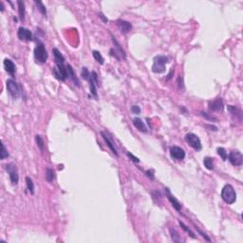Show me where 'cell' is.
I'll use <instances>...</instances> for the list:
<instances>
[{
  "label": "cell",
  "instance_id": "f35d334b",
  "mask_svg": "<svg viewBox=\"0 0 243 243\" xmlns=\"http://www.w3.org/2000/svg\"><path fill=\"white\" fill-rule=\"evenodd\" d=\"M197 230H198V232H199V234H200V235L202 236V237H203V238H205V239H206L207 241H211V239H210V238H209V237H207V235H206V234H204V233H202V232L200 231V230H199V229L198 227H197Z\"/></svg>",
  "mask_w": 243,
  "mask_h": 243
},
{
  "label": "cell",
  "instance_id": "ffe728a7",
  "mask_svg": "<svg viewBox=\"0 0 243 243\" xmlns=\"http://www.w3.org/2000/svg\"><path fill=\"white\" fill-rule=\"evenodd\" d=\"M52 53L54 55L56 64H65V57H64L63 54L59 52L58 48H52Z\"/></svg>",
  "mask_w": 243,
  "mask_h": 243
},
{
  "label": "cell",
  "instance_id": "6da1fadb",
  "mask_svg": "<svg viewBox=\"0 0 243 243\" xmlns=\"http://www.w3.org/2000/svg\"><path fill=\"white\" fill-rule=\"evenodd\" d=\"M33 53H34V59L37 63L44 64L47 62L48 55V52H47V49H46L43 42L37 41V45L34 48Z\"/></svg>",
  "mask_w": 243,
  "mask_h": 243
},
{
  "label": "cell",
  "instance_id": "5b68a950",
  "mask_svg": "<svg viewBox=\"0 0 243 243\" xmlns=\"http://www.w3.org/2000/svg\"><path fill=\"white\" fill-rule=\"evenodd\" d=\"M6 86L8 92L14 99H17L20 96V87L16 81L14 79H8L6 82Z\"/></svg>",
  "mask_w": 243,
  "mask_h": 243
},
{
  "label": "cell",
  "instance_id": "7a4b0ae2",
  "mask_svg": "<svg viewBox=\"0 0 243 243\" xmlns=\"http://www.w3.org/2000/svg\"><path fill=\"white\" fill-rule=\"evenodd\" d=\"M221 198L228 204L235 203L237 200V193L235 188L231 184H226L221 190Z\"/></svg>",
  "mask_w": 243,
  "mask_h": 243
},
{
  "label": "cell",
  "instance_id": "e0dca14e",
  "mask_svg": "<svg viewBox=\"0 0 243 243\" xmlns=\"http://www.w3.org/2000/svg\"><path fill=\"white\" fill-rule=\"evenodd\" d=\"M166 190V193H167V197H168V199H169V201L171 202V204H172V206L177 210V211H178L180 212L181 210H182V205H181V203L178 202L171 194H170V192H169V189H165Z\"/></svg>",
  "mask_w": 243,
  "mask_h": 243
},
{
  "label": "cell",
  "instance_id": "7402d4cb",
  "mask_svg": "<svg viewBox=\"0 0 243 243\" xmlns=\"http://www.w3.org/2000/svg\"><path fill=\"white\" fill-rule=\"evenodd\" d=\"M170 235H171V238L174 242H178V243H181L182 242V237L180 236V234L178 233L177 230L173 229V228H170Z\"/></svg>",
  "mask_w": 243,
  "mask_h": 243
},
{
  "label": "cell",
  "instance_id": "4fadbf2b",
  "mask_svg": "<svg viewBox=\"0 0 243 243\" xmlns=\"http://www.w3.org/2000/svg\"><path fill=\"white\" fill-rule=\"evenodd\" d=\"M3 65H4V69L11 76H14L15 73V70H16V67L15 65V63L12 62L10 59H8L6 58L3 62Z\"/></svg>",
  "mask_w": 243,
  "mask_h": 243
},
{
  "label": "cell",
  "instance_id": "ba28073f",
  "mask_svg": "<svg viewBox=\"0 0 243 243\" xmlns=\"http://www.w3.org/2000/svg\"><path fill=\"white\" fill-rule=\"evenodd\" d=\"M227 159L234 166H241L243 163V156L241 154V152H239V151L230 152V154L228 155Z\"/></svg>",
  "mask_w": 243,
  "mask_h": 243
},
{
  "label": "cell",
  "instance_id": "60d3db41",
  "mask_svg": "<svg viewBox=\"0 0 243 243\" xmlns=\"http://www.w3.org/2000/svg\"><path fill=\"white\" fill-rule=\"evenodd\" d=\"M206 127H209V128H211L210 130L217 131V127H216V126H214V125H206Z\"/></svg>",
  "mask_w": 243,
  "mask_h": 243
},
{
  "label": "cell",
  "instance_id": "7c38bea8",
  "mask_svg": "<svg viewBox=\"0 0 243 243\" xmlns=\"http://www.w3.org/2000/svg\"><path fill=\"white\" fill-rule=\"evenodd\" d=\"M223 107H224V104H223L222 98H216L209 102V109L213 112L221 111L223 109Z\"/></svg>",
  "mask_w": 243,
  "mask_h": 243
},
{
  "label": "cell",
  "instance_id": "277c9868",
  "mask_svg": "<svg viewBox=\"0 0 243 243\" xmlns=\"http://www.w3.org/2000/svg\"><path fill=\"white\" fill-rule=\"evenodd\" d=\"M5 169L9 174L10 181L11 184L17 185L18 182H19V175H18V171H17L16 166L14 163H8L5 166Z\"/></svg>",
  "mask_w": 243,
  "mask_h": 243
},
{
  "label": "cell",
  "instance_id": "603a6c76",
  "mask_svg": "<svg viewBox=\"0 0 243 243\" xmlns=\"http://www.w3.org/2000/svg\"><path fill=\"white\" fill-rule=\"evenodd\" d=\"M55 178V171L52 168L48 167L46 170V180L48 182H52Z\"/></svg>",
  "mask_w": 243,
  "mask_h": 243
},
{
  "label": "cell",
  "instance_id": "484cf974",
  "mask_svg": "<svg viewBox=\"0 0 243 243\" xmlns=\"http://www.w3.org/2000/svg\"><path fill=\"white\" fill-rule=\"evenodd\" d=\"M92 55H93V57H94V59L99 63V64H101V65H104V57L102 56V54L98 52V50H93L92 52Z\"/></svg>",
  "mask_w": 243,
  "mask_h": 243
},
{
  "label": "cell",
  "instance_id": "44dd1931",
  "mask_svg": "<svg viewBox=\"0 0 243 243\" xmlns=\"http://www.w3.org/2000/svg\"><path fill=\"white\" fill-rule=\"evenodd\" d=\"M17 5H18V16L19 19L21 21H24L25 19V15H26V10H25V3L21 0H18L17 1Z\"/></svg>",
  "mask_w": 243,
  "mask_h": 243
},
{
  "label": "cell",
  "instance_id": "d590c367",
  "mask_svg": "<svg viewBox=\"0 0 243 243\" xmlns=\"http://www.w3.org/2000/svg\"><path fill=\"white\" fill-rule=\"evenodd\" d=\"M177 83H178V87H180L181 89L183 87V79L182 78V76H181V75L178 77V79H177Z\"/></svg>",
  "mask_w": 243,
  "mask_h": 243
},
{
  "label": "cell",
  "instance_id": "5bb4252c",
  "mask_svg": "<svg viewBox=\"0 0 243 243\" xmlns=\"http://www.w3.org/2000/svg\"><path fill=\"white\" fill-rule=\"evenodd\" d=\"M101 135H102V137H103V139L105 140V142H106L107 145V146L109 147V149L112 151L113 154H114L115 156H117V157H118L119 154H118V152H117V149H116V147L114 146V143H113L112 140L109 139L107 133H106V132H104V131H102V132H101Z\"/></svg>",
  "mask_w": 243,
  "mask_h": 243
},
{
  "label": "cell",
  "instance_id": "f546056e",
  "mask_svg": "<svg viewBox=\"0 0 243 243\" xmlns=\"http://www.w3.org/2000/svg\"><path fill=\"white\" fill-rule=\"evenodd\" d=\"M8 157H9L8 150L6 149L5 145L2 143V145H1V152H0V159H1V160H5V159L8 158Z\"/></svg>",
  "mask_w": 243,
  "mask_h": 243
},
{
  "label": "cell",
  "instance_id": "b9f144b4",
  "mask_svg": "<svg viewBox=\"0 0 243 243\" xmlns=\"http://www.w3.org/2000/svg\"><path fill=\"white\" fill-rule=\"evenodd\" d=\"M99 16H100V17H101L102 19H103V20H104V21H105L106 23H107V22L108 21V20H107V18H106V17L104 16V15H103V14H99Z\"/></svg>",
  "mask_w": 243,
  "mask_h": 243
},
{
  "label": "cell",
  "instance_id": "ac0fdd59",
  "mask_svg": "<svg viewBox=\"0 0 243 243\" xmlns=\"http://www.w3.org/2000/svg\"><path fill=\"white\" fill-rule=\"evenodd\" d=\"M66 67H67V70H68V76H69V78L73 81V83H74L75 86H80L79 79L75 76V73H74V70H73L72 67H71L70 65H67Z\"/></svg>",
  "mask_w": 243,
  "mask_h": 243
},
{
  "label": "cell",
  "instance_id": "ee69618b",
  "mask_svg": "<svg viewBox=\"0 0 243 243\" xmlns=\"http://www.w3.org/2000/svg\"><path fill=\"white\" fill-rule=\"evenodd\" d=\"M0 5H1V11L4 10V6H3V3L2 2H0Z\"/></svg>",
  "mask_w": 243,
  "mask_h": 243
},
{
  "label": "cell",
  "instance_id": "d6a6232c",
  "mask_svg": "<svg viewBox=\"0 0 243 243\" xmlns=\"http://www.w3.org/2000/svg\"><path fill=\"white\" fill-rule=\"evenodd\" d=\"M180 225H181V227H182V229L184 230V231H185V232H187V233H188V234H189V235H190L192 237H193V238H196V236H195V234H194L193 232H192L191 230H190V229H189V228H188V227H187V226H186L184 223H182V221H180Z\"/></svg>",
  "mask_w": 243,
  "mask_h": 243
},
{
  "label": "cell",
  "instance_id": "4dcf8cb0",
  "mask_svg": "<svg viewBox=\"0 0 243 243\" xmlns=\"http://www.w3.org/2000/svg\"><path fill=\"white\" fill-rule=\"evenodd\" d=\"M34 3L37 5V7H38V10H40L41 14H42L43 15H47V10H46V7L44 6L43 2H41V1H35Z\"/></svg>",
  "mask_w": 243,
  "mask_h": 243
},
{
  "label": "cell",
  "instance_id": "8d00e7d4",
  "mask_svg": "<svg viewBox=\"0 0 243 243\" xmlns=\"http://www.w3.org/2000/svg\"><path fill=\"white\" fill-rule=\"evenodd\" d=\"M126 155L128 156V157H129V158H130V159H131V160H132L134 162H139V161H140V160H139L137 157H135L134 155H132L131 153H129V152H127V153H126Z\"/></svg>",
  "mask_w": 243,
  "mask_h": 243
},
{
  "label": "cell",
  "instance_id": "9c48e42d",
  "mask_svg": "<svg viewBox=\"0 0 243 243\" xmlns=\"http://www.w3.org/2000/svg\"><path fill=\"white\" fill-rule=\"evenodd\" d=\"M17 36H18V38H19V40H21V41L30 42V41H32V40H33L32 32H31L29 29L24 28V27H20V28L18 29Z\"/></svg>",
  "mask_w": 243,
  "mask_h": 243
},
{
  "label": "cell",
  "instance_id": "836d02e7",
  "mask_svg": "<svg viewBox=\"0 0 243 243\" xmlns=\"http://www.w3.org/2000/svg\"><path fill=\"white\" fill-rule=\"evenodd\" d=\"M131 112L133 114H140V108L139 106H132L131 107Z\"/></svg>",
  "mask_w": 243,
  "mask_h": 243
},
{
  "label": "cell",
  "instance_id": "83f0119b",
  "mask_svg": "<svg viewBox=\"0 0 243 243\" xmlns=\"http://www.w3.org/2000/svg\"><path fill=\"white\" fill-rule=\"evenodd\" d=\"M35 140H36V144H37V146L40 150H44V147H45V143H44V140L43 138L40 136V135H36L35 136Z\"/></svg>",
  "mask_w": 243,
  "mask_h": 243
},
{
  "label": "cell",
  "instance_id": "4316f807",
  "mask_svg": "<svg viewBox=\"0 0 243 243\" xmlns=\"http://www.w3.org/2000/svg\"><path fill=\"white\" fill-rule=\"evenodd\" d=\"M228 110L231 112L233 115H236V116L239 117V119L241 120V116H242V114H241V110L237 108L236 107H233V106H228Z\"/></svg>",
  "mask_w": 243,
  "mask_h": 243
},
{
  "label": "cell",
  "instance_id": "ab89813d",
  "mask_svg": "<svg viewBox=\"0 0 243 243\" xmlns=\"http://www.w3.org/2000/svg\"><path fill=\"white\" fill-rule=\"evenodd\" d=\"M145 174L147 175V177H149L150 180H154V175H153V171H152V170H148V171H146Z\"/></svg>",
  "mask_w": 243,
  "mask_h": 243
},
{
  "label": "cell",
  "instance_id": "8fae6325",
  "mask_svg": "<svg viewBox=\"0 0 243 243\" xmlns=\"http://www.w3.org/2000/svg\"><path fill=\"white\" fill-rule=\"evenodd\" d=\"M116 25L119 29V31L123 33V34H126L132 31V25L131 23L127 22L125 20H122V19H119L116 21Z\"/></svg>",
  "mask_w": 243,
  "mask_h": 243
},
{
  "label": "cell",
  "instance_id": "cb8c5ba5",
  "mask_svg": "<svg viewBox=\"0 0 243 243\" xmlns=\"http://www.w3.org/2000/svg\"><path fill=\"white\" fill-rule=\"evenodd\" d=\"M203 164L208 170L214 169V159L211 157H205L203 159Z\"/></svg>",
  "mask_w": 243,
  "mask_h": 243
},
{
  "label": "cell",
  "instance_id": "9a60e30c",
  "mask_svg": "<svg viewBox=\"0 0 243 243\" xmlns=\"http://www.w3.org/2000/svg\"><path fill=\"white\" fill-rule=\"evenodd\" d=\"M133 124H134V126L136 127V128L138 130H140V132H145V133L147 132V127H146V125L145 124V123L143 122L142 119L134 118L133 119Z\"/></svg>",
  "mask_w": 243,
  "mask_h": 243
},
{
  "label": "cell",
  "instance_id": "d6986e66",
  "mask_svg": "<svg viewBox=\"0 0 243 243\" xmlns=\"http://www.w3.org/2000/svg\"><path fill=\"white\" fill-rule=\"evenodd\" d=\"M87 81L89 83V89H90L91 95L94 96L95 98H97V86H98V83L95 82V80L92 77V75L90 76V78H89Z\"/></svg>",
  "mask_w": 243,
  "mask_h": 243
},
{
  "label": "cell",
  "instance_id": "74e56055",
  "mask_svg": "<svg viewBox=\"0 0 243 243\" xmlns=\"http://www.w3.org/2000/svg\"><path fill=\"white\" fill-rule=\"evenodd\" d=\"M201 115H202V116H203L204 118H206L207 120H211V121H216V119L214 118V117H210V116H208V114L205 113V112H201Z\"/></svg>",
  "mask_w": 243,
  "mask_h": 243
},
{
  "label": "cell",
  "instance_id": "1f68e13d",
  "mask_svg": "<svg viewBox=\"0 0 243 243\" xmlns=\"http://www.w3.org/2000/svg\"><path fill=\"white\" fill-rule=\"evenodd\" d=\"M81 76L85 79V80H88L89 78H90V76H91V73L88 71V69L86 68H82V71H81Z\"/></svg>",
  "mask_w": 243,
  "mask_h": 243
},
{
  "label": "cell",
  "instance_id": "e575fe53",
  "mask_svg": "<svg viewBox=\"0 0 243 243\" xmlns=\"http://www.w3.org/2000/svg\"><path fill=\"white\" fill-rule=\"evenodd\" d=\"M109 53H110V55H111V56L115 57V58H116L117 60H121L120 56L118 55L117 52H116V50H115L114 48H111V49H110V52H109Z\"/></svg>",
  "mask_w": 243,
  "mask_h": 243
},
{
  "label": "cell",
  "instance_id": "d4e9b609",
  "mask_svg": "<svg viewBox=\"0 0 243 243\" xmlns=\"http://www.w3.org/2000/svg\"><path fill=\"white\" fill-rule=\"evenodd\" d=\"M26 184H27V188H28L29 192H30L31 195H33V194H34V188H35V187H34V183H33L32 180H31L30 177H27V178H26Z\"/></svg>",
  "mask_w": 243,
  "mask_h": 243
},
{
  "label": "cell",
  "instance_id": "52a82bcc",
  "mask_svg": "<svg viewBox=\"0 0 243 243\" xmlns=\"http://www.w3.org/2000/svg\"><path fill=\"white\" fill-rule=\"evenodd\" d=\"M52 71H53L55 78L60 81H63V82L66 81L69 77L67 67L64 65V64H56V68H53Z\"/></svg>",
  "mask_w": 243,
  "mask_h": 243
},
{
  "label": "cell",
  "instance_id": "7bdbcfd3",
  "mask_svg": "<svg viewBox=\"0 0 243 243\" xmlns=\"http://www.w3.org/2000/svg\"><path fill=\"white\" fill-rule=\"evenodd\" d=\"M173 74H174V70L172 69V70L170 71V73L168 74V78H167V80H170V79L173 77Z\"/></svg>",
  "mask_w": 243,
  "mask_h": 243
},
{
  "label": "cell",
  "instance_id": "30bf717a",
  "mask_svg": "<svg viewBox=\"0 0 243 243\" xmlns=\"http://www.w3.org/2000/svg\"><path fill=\"white\" fill-rule=\"evenodd\" d=\"M170 155L175 160L182 161L185 158V151L180 146L173 145L170 147Z\"/></svg>",
  "mask_w": 243,
  "mask_h": 243
},
{
  "label": "cell",
  "instance_id": "f1b7e54d",
  "mask_svg": "<svg viewBox=\"0 0 243 243\" xmlns=\"http://www.w3.org/2000/svg\"><path fill=\"white\" fill-rule=\"evenodd\" d=\"M216 151H217V154H219V156H220L223 161H226V160H227L228 154H227L226 150H225L223 147H219V148L216 149Z\"/></svg>",
  "mask_w": 243,
  "mask_h": 243
},
{
  "label": "cell",
  "instance_id": "8992f818",
  "mask_svg": "<svg viewBox=\"0 0 243 243\" xmlns=\"http://www.w3.org/2000/svg\"><path fill=\"white\" fill-rule=\"evenodd\" d=\"M185 140L186 143L192 147L194 148L195 150L197 151H199L201 150L202 148V145H201V142H200V139L194 133H188L186 134L185 136Z\"/></svg>",
  "mask_w": 243,
  "mask_h": 243
},
{
  "label": "cell",
  "instance_id": "3957f363",
  "mask_svg": "<svg viewBox=\"0 0 243 243\" xmlns=\"http://www.w3.org/2000/svg\"><path fill=\"white\" fill-rule=\"evenodd\" d=\"M169 62V57L164 55H157L154 58L152 71L155 73H162L165 71V65Z\"/></svg>",
  "mask_w": 243,
  "mask_h": 243
},
{
  "label": "cell",
  "instance_id": "2e32d148",
  "mask_svg": "<svg viewBox=\"0 0 243 243\" xmlns=\"http://www.w3.org/2000/svg\"><path fill=\"white\" fill-rule=\"evenodd\" d=\"M111 40H112V42H113L115 48H116V49H115V50H116V52H117V53H118L121 57H123L124 59H125V57H126L125 52L124 50V48H122V46L120 45V43L116 40V38H115L113 35H111Z\"/></svg>",
  "mask_w": 243,
  "mask_h": 243
}]
</instances>
